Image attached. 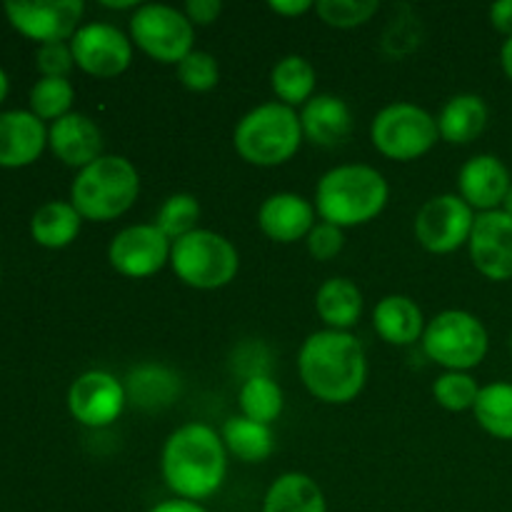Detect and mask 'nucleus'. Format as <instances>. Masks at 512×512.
<instances>
[{"label":"nucleus","instance_id":"f257e3e1","mask_svg":"<svg viewBox=\"0 0 512 512\" xmlns=\"http://www.w3.org/2000/svg\"><path fill=\"white\" fill-rule=\"evenodd\" d=\"M298 373L313 398L345 405L360 395L368 380V360L355 335L343 330H318L300 345Z\"/></svg>","mask_w":512,"mask_h":512},{"label":"nucleus","instance_id":"f03ea898","mask_svg":"<svg viewBox=\"0 0 512 512\" xmlns=\"http://www.w3.org/2000/svg\"><path fill=\"white\" fill-rule=\"evenodd\" d=\"M160 470L175 498L200 503L223 485L228 473V450L223 438L208 425H180L165 440Z\"/></svg>","mask_w":512,"mask_h":512},{"label":"nucleus","instance_id":"7ed1b4c3","mask_svg":"<svg viewBox=\"0 0 512 512\" xmlns=\"http://www.w3.org/2000/svg\"><path fill=\"white\" fill-rule=\"evenodd\" d=\"M390 198L388 180L370 165H338L318 180L315 208L323 223L355 228L378 218Z\"/></svg>","mask_w":512,"mask_h":512},{"label":"nucleus","instance_id":"20e7f679","mask_svg":"<svg viewBox=\"0 0 512 512\" xmlns=\"http://www.w3.org/2000/svg\"><path fill=\"white\" fill-rule=\"evenodd\" d=\"M140 193V175L123 155H103L78 173L70 203L83 220L110 223L133 208Z\"/></svg>","mask_w":512,"mask_h":512},{"label":"nucleus","instance_id":"39448f33","mask_svg":"<svg viewBox=\"0 0 512 512\" xmlns=\"http://www.w3.org/2000/svg\"><path fill=\"white\" fill-rule=\"evenodd\" d=\"M233 143L240 158L258 168L288 163L303 143L300 115L283 103L258 105L238 120Z\"/></svg>","mask_w":512,"mask_h":512},{"label":"nucleus","instance_id":"423d86ee","mask_svg":"<svg viewBox=\"0 0 512 512\" xmlns=\"http://www.w3.org/2000/svg\"><path fill=\"white\" fill-rule=\"evenodd\" d=\"M170 268L190 288L218 290L238 275L240 255L225 235L198 228L175 240L170 250Z\"/></svg>","mask_w":512,"mask_h":512},{"label":"nucleus","instance_id":"0eeeda50","mask_svg":"<svg viewBox=\"0 0 512 512\" xmlns=\"http://www.w3.org/2000/svg\"><path fill=\"white\" fill-rule=\"evenodd\" d=\"M488 348L490 338L483 320L468 310H443L425 325V355L453 373H468L470 368H478L488 355Z\"/></svg>","mask_w":512,"mask_h":512},{"label":"nucleus","instance_id":"6e6552de","mask_svg":"<svg viewBox=\"0 0 512 512\" xmlns=\"http://www.w3.org/2000/svg\"><path fill=\"white\" fill-rule=\"evenodd\" d=\"M438 120L415 103H393L380 110L370 125V140L385 158L410 163L438 143Z\"/></svg>","mask_w":512,"mask_h":512},{"label":"nucleus","instance_id":"1a4fd4ad","mask_svg":"<svg viewBox=\"0 0 512 512\" xmlns=\"http://www.w3.org/2000/svg\"><path fill=\"white\" fill-rule=\"evenodd\" d=\"M130 40L158 63L178 65L193 53L195 25L183 10L170 5H140L130 18Z\"/></svg>","mask_w":512,"mask_h":512},{"label":"nucleus","instance_id":"9d476101","mask_svg":"<svg viewBox=\"0 0 512 512\" xmlns=\"http://www.w3.org/2000/svg\"><path fill=\"white\" fill-rule=\"evenodd\" d=\"M473 225L475 210L460 195H435L415 215V238L428 253L448 255L468 245Z\"/></svg>","mask_w":512,"mask_h":512},{"label":"nucleus","instance_id":"9b49d317","mask_svg":"<svg viewBox=\"0 0 512 512\" xmlns=\"http://www.w3.org/2000/svg\"><path fill=\"white\" fill-rule=\"evenodd\" d=\"M85 5L80 0H38V3H5V15L10 25L25 38L38 40L40 45L65 43L80 28Z\"/></svg>","mask_w":512,"mask_h":512},{"label":"nucleus","instance_id":"f8f14e48","mask_svg":"<svg viewBox=\"0 0 512 512\" xmlns=\"http://www.w3.org/2000/svg\"><path fill=\"white\" fill-rule=\"evenodd\" d=\"M75 65L93 78H115L133 60V40L110 23L80 25L70 38Z\"/></svg>","mask_w":512,"mask_h":512},{"label":"nucleus","instance_id":"ddd939ff","mask_svg":"<svg viewBox=\"0 0 512 512\" xmlns=\"http://www.w3.org/2000/svg\"><path fill=\"white\" fill-rule=\"evenodd\" d=\"M173 243L155 223L130 225L120 230L108 248V260L125 278H150L170 263Z\"/></svg>","mask_w":512,"mask_h":512},{"label":"nucleus","instance_id":"4468645a","mask_svg":"<svg viewBox=\"0 0 512 512\" xmlns=\"http://www.w3.org/2000/svg\"><path fill=\"white\" fill-rule=\"evenodd\" d=\"M128 395L125 385L105 370H88L68 390L70 415L85 428H105L123 413Z\"/></svg>","mask_w":512,"mask_h":512},{"label":"nucleus","instance_id":"2eb2a0df","mask_svg":"<svg viewBox=\"0 0 512 512\" xmlns=\"http://www.w3.org/2000/svg\"><path fill=\"white\" fill-rule=\"evenodd\" d=\"M475 270L488 280L503 283L512 278V218L503 210L475 215L468 240Z\"/></svg>","mask_w":512,"mask_h":512},{"label":"nucleus","instance_id":"dca6fc26","mask_svg":"<svg viewBox=\"0 0 512 512\" xmlns=\"http://www.w3.org/2000/svg\"><path fill=\"white\" fill-rule=\"evenodd\" d=\"M512 180L510 170L505 168L498 155H475L460 168L458 173V190L460 198L480 213L503 208V200L508 195Z\"/></svg>","mask_w":512,"mask_h":512},{"label":"nucleus","instance_id":"f3484780","mask_svg":"<svg viewBox=\"0 0 512 512\" xmlns=\"http://www.w3.org/2000/svg\"><path fill=\"white\" fill-rule=\"evenodd\" d=\"M48 145L58 160L70 168H88L103 158V133L98 125L83 113H68L55 120L48 130Z\"/></svg>","mask_w":512,"mask_h":512},{"label":"nucleus","instance_id":"a211bd4d","mask_svg":"<svg viewBox=\"0 0 512 512\" xmlns=\"http://www.w3.org/2000/svg\"><path fill=\"white\" fill-rule=\"evenodd\" d=\"M258 225L275 243H298L315 228V205H310L303 195L275 193L260 205Z\"/></svg>","mask_w":512,"mask_h":512},{"label":"nucleus","instance_id":"6ab92c4d","mask_svg":"<svg viewBox=\"0 0 512 512\" xmlns=\"http://www.w3.org/2000/svg\"><path fill=\"white\" fill-rule=\"evenodd\" d=\"M48 145L43 120L28 110L0 113V168H23L35 163Z\"/></svg>","mask_w":512,"mask_h":512},{"label":"nucleus","instance_id":"aec40b11","mask_svg":"<svg viewBox=\"0 0 512 512\" xmlns=\"http://www.w3.org/2000/svg\"><path fill=\"white\" fill-rule=\"evenodd\" d=\"M300 128H303V138H308L310 143L333 148V145L343 143L353 130V113L343 98L320 93L303 105Z\"/></svg>","mask_w":512,"mask_h":512},{"label":"nucleus","instance_id":"412c9836","mask_svg":"<svg viewBox=\"0 0 512 512\" xmlns=\"http://www.w3.org/2000/svg\"><path fill=\"white\" fill-rule=\"evenodd\" d=\"M373 325L388 345H413L425 333L423 310L408 295H385L375 305Z\"/></svg>","mask_w":512,"mask_h":512},{"label":"nucleus","instance_id":"4be33fe9","mask_svg":"<svg viewBox=\"0 0 512 512\" xmlns=\"http://www.w3.org/2000/svg\"><path fill=\"white\" fill-rule=\"evenodd\" d=\"M488 105L480 95L463 93L445 103L438 115L440 138L450 145H468L488 128Z\"/></svg>","mask_w":512,"mask_h":512},{"label":"nucleus","instance_id":"5701e85b","mask_svg":"<svg viewBox=\"0 0 512 512\" xmlns=\"http://www.w3.org/2000/svg\"><path fill=\"white\" fill-rule=\"evenodd\" d=\"M315 310H318L320 320L328 325V330L348 333V328H353L363 315V293L353 280L330 278L318 288Z\"/></svg>","mask_w":512,"mask_h":512},{"label":"nucleus","instance_id":"b1692460","mask_svg":"<svg viewBox=\"0 0 512 512\" xmlns=\"http://www.w3.org/2000/svg\"><path fill=\"white\" fill-rule=\"evenodd\" d=\"M263 512H328V503L310 475L285 473L265 493Z\"/></svg>","mask_w":512,"mask_h":512},{"label":"nucleus","instance_id":"393cba45","mask_svg":"<svg viewBox=\"0 0 512 512\" xmlns=\"http://www.w3.org/2000/svg\"><path fill=\"white\" fill-rule=\"evenodd\" d=\"M80 223H83V218L73 208V203L53 200V203H45L35 210L33 220H30V233L38 245L58 250L68 248L78 238Z\"/></svg>","mask_w":512,"mask_h":512},{"label":"nucleus","instance_id":"a878e982","mask_svg":"<svg viewBox=\"0 0 512 512\" xmlns=\"http://www.w3.org/2000/svg\"><path fill=\"white\" fill-rule=\"evenodd\" d=\"M180 393V380L163 365H140L128 375L125 395L135 408L160 410Z\"/></svg>","mask_w":512,"mask_h":512},{"label":"nucleus","instance_id":"bb28decb","mask_svg":"<svg viewBox=\"0 0 512 512\" xmlns=\"http://www.w3.org/2000/svg\"><path fill=\"white\" fill-rule=\"evenodd\" d=\"M220 438H223L225 450L233 453L238 460H243V463H263L273 455L275 448L270 425L255 423L245 415H235V418L225 420Z\"/></svg>","mask_w":512,"mask_h":512},{"label":"nucleus","instance_id":"cd10ccee","mask_svg":"<svg viewBox=\"0 0 512 512\" xmlns=\"http://www.w3.org/2000/svg\"><path fill=\"white\" fill-rule=\"evenodd\" d=\"M315 68L310 65V60H305L303 55H285L283 60L273 65V73H270V85H273V93L278 95L280 103L295 108V105H305L315 93Z\"/></svg>","mask_w":512,"mask_h":512},{"label":"nucleus","instance_id":"c85d7f7f","mask_svg":"<svg viewBox=\"0 0 512 512\" xmlns=\"http://www.w3.org/2000/svg\"><path fill=\"white\" fill-rule=\"evenodd\" d=\"M475 420L488 435L512 440V383H490L475 400Z\"/></svg>","mask_w":512,"mask_h":512},{"label":"nucleus","instance_id":"c756f323","mask_svg":"<svg viewBox=\"0 0 512 512\" xmlns=\"http://www.w3.org/2000/svg\"><path fill=\"white\" fill-rule=\"evenodd\" d=\"M240 410L248 420L270 425L283 413V390L270 375H250L240 388Z\"/></svg>","mask_w":512,"mask_h":512},{"label":"nucleus","instance_id":"7c9ffc66","mask_svg":"<svg viewBox=\"0 0 512 512\" xmlns=\"http://www.w3.org/2000/svg\"><path fill=\"white\" fill-rule=\"evenodd\" d=\"M200 220V203L195 195L190 193H175L170 198H165V203L160 205L158 215H155V225H158L160 233L175 243V240L185 238L193 230H198Z\"/></svg>","mask_w":512,"mask_h":512},{"label":"nucleus","instance_id":"2f4dec72","mask_svg":"<svg viewBox=\"0 0 512 512\" xmlns=\"http://www.w3.org/2000/svg\"><path fill=\"white\" fill-rule=\"evenodd\" d=\"M75 90L68 78H40L30 90V113L40 120H60L70 113Z\"/></svg>","mask_w":512,"mask_h":512},{"label":"nucleus","instance_id":"473e14b6","mask_svg":"<svg viewBox=\"0 0 512 512\" xmlns=\"http://www.w3.org/2000/svg\"><path fill=\"white\" fill-rule=\"evenodd\" d=\"M378 0H318L315 13L330 28H358L378 13Z\"/></svg>","mask_w":512,"mask_h":512},{"label":"nucleus","instance_id":"72a5a7b5","mask_svg":"<svg viewBox=\"0 0 512 512\" xmlns=\"http://www.w3.org/2000/svg\"><path fill=\"white\" fill-rule=\"evenodd\" d=\"M433 395L440 408L450 410V413H463V410L475 408L480 388L475 383V378H470L468 373H453V370H448V373L435 380Z\"/></svg>","mask_w":512,"mask_h":512},{"label":"nucleus","instance_id":"f704fd0d","mask_svg":"<svg viewBox=\"0 0 512 512\" xmlns=\"http://www.w3.org/2000/svg\"><path fill=\"white\" fill-rule=\"evenodd\" d=\"M178 80L193 93H208L220 80L218 60L205 50H193L178 63Z\"/></svg>","mask_w":512,"mask_h":512},{"label":"nucleus","instance_id":"c9c22d12","mask_svg":"<svg viewBox=\"0 0 512 512\" xmlns=\"http://www.w3.org/2000/svg\"><path fill=\"white\" fill-rule=\"evenodd\" d=\"M35 63H38L43 78H68V73L75 65V58L70 43H48L38 48Z\"/></svg>","mask_w":512,"mask_h":512},{"label":"nucleus","instance_id":"e433bc0d","mask_svg":"<svg viewBox=\"0 0 512 512\" xmlns=\"http://www.w3.org/2000/svg\"><path fill=\"white\" fill-rule=\"evenodd\" d=\"M308 253L313 255L315 260H333L335 255L343 250L345 245V235L338 225H330V223H315V228L310 230L308 238Z\"/></svg>","mask_w":512,"mask_h":512},{"label":"nucleus","instance_id":"4c0bfd02","mask_svg":"<svg viewBox=\"0 0 512 512\" xmlns=\"http://www.w3.org/2000/svg\"><path fill=\"white\" fill-rule=\"evenodd\" d=\"M220 10H223L220 0H188L183 13L188 15V20L193 25H210L218 20Z\"/></svg>","mask_w":512,"mask_h":512},{"label":"nucleus","instance_id":"58836bf2","mask_svg":"<svg viewBox=\"0 0 512 512\" xmlns=\"http://www.w3.org/2000/svg\"><path fill=\"white\" fill-rule=\"evenodd\" d=\"M490 23L498 33L512 38V0H500V3L490 5Z\"/></svg>","mask_w":512,"mask_h":512},{"label":"nucleus","instance_id":"ea45409f","mask_svg":"<svg viewBox=\"0 0 512 512\" xmlns=\"http://www.w3.org/2000/svg\"><path fill=\"white\" fill-rule=\"evenodd\" d=\"M270 10L278 15H288V18H298L308 10H315V3L310 0H270Z\"/></svg>","mask_w":512,"mask_h":512},{"label":"nucleus","instance_id":"a19ab883","mask_svg":"<svg viewBox=\"0 0 512 512\" xmlns=\"http://www.w3.org/2000/svg\"><path fill=\"white\" fill-rule=\"evenodd\" d=\"M148 512H208V510H205L200 503H193V500L173 498V500H163V503H158Z\"/></svg>","mask_w":512,"mask_h":512},{"label":"nucleus","instance_id":"79ce46f5","mask_svg":"<svg viewBox=\"0 0 512 512\" xmlns=\"http://www.w3.org/2000/svg\"><path fill=\"white\" fill-rule=\"evenodd\" d=\"M500 65H503L505 75L512 80V38L503 43V50H500Z\"/></svg>","mask_w":512,"mask_h":512},{"label":"nucleus","instance_id":"37998d69","mask_svg":"<svg viewBox=\"0 0 512 512\" xmlns=\"http://www.w3.org/2000/svg\"><path fill=\"white\" fill-rule=\"evenodd\" d=\"M8 88H10V83H8V75H5V70L0 68V103H3V100H5V95H8Z\"/></svg>","mask_w":512,"mask_h":512},{"label":"nucleus","instance_id":"c03bdc74","mask_svg":"<svg viewBox=\"0 0 512 512\" xmlns=\"http://www.w3.org/2000/svg\"><path fill=\"white\" fill-rule=\"evenodd\" d=\"M503 213H508L510 218H512V185H510V190H508V195H505V200H503Z\"/></svg>","mask_w":512,"mask_h":512},{"label":"nucleus","instance_id":"a18cd8bd","mask_svg":"<svg viewBox=\"0 0 512 512\" xmlns=\"http://www.w3.org/2000/svg\"><path fill=\"white\" fill-rule=\"evenodd\" d=\"M510 350H512V335H510Z\"/></svg>","mask_w":512,"mask_h":512}]
</instances>
